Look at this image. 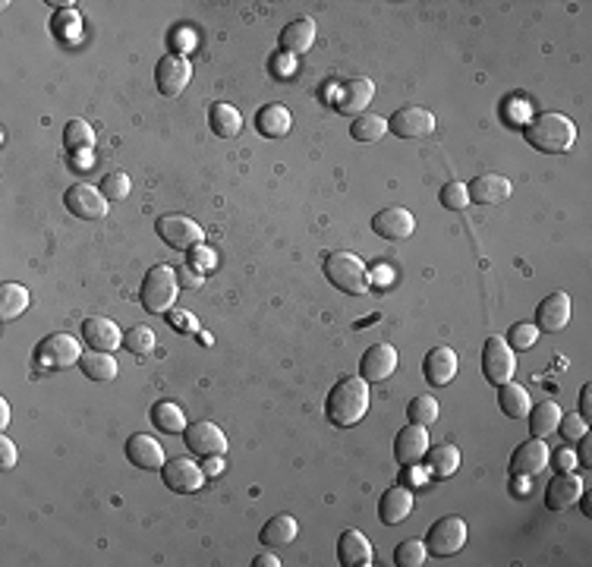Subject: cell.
<instances>
[{"label":"cell","instance_id":"8d00e7d4","mask_svg":"<svg viewBox=\"0 0 592 567\" xmlns=\"http://www.w3.org/2000/svg\"><path fill=\"white\" fill-rule=\"evenodd\" d=\"M388 132V120L381 117V114H359V117H353L350 124V136L356 139V142H379V139H385Z\"/></svg>","mask_w":592,"mask_h":567},{"label":"cell","instance_id":"f6af8a7d","mask_svg":"<svg viewBox=\"0 0 592 567\" xmlns=\"http://www.w3.org/2000/svg\"><path fill=\"white\" fill-rule=\"evenodd\" d=\"M558 432H561V438H564L567 444H577V438H583L586 432H589V422H586L580 413H567V416H561Z\"/></svg>","mask_w":592,"mask_h":567},{"label":"cell","instance_id":"d590c367","mask_svg":"<svg viewBox=\"0 0 592 567\" xmlns=\"http://www.w3.org/2000/svg\"><path fill=\"white\" fill-rule=\"evenodd\" d=\"M152 422H155V429L164 432V435H180V432H187V416H183V410H180L173 401L155 403Z\"/></svg>","mask_w":592,"mask_h":567},{"label":"cell","instance_id":"30bf717a","mask_svg":"<svg viewBox=\"0 0 592 567\" xmlns=\"http://www.w3.org/2000/svg\"><path fill=\"white\" fill-rule=\"evenodd\" d=\"M183 442H187V448L193 451L196 457H224L228 454V435L220 432V426H214V422L202 419V422H193V426H187V432H183Z\"/></svg>","mask_w":592,"mask_h":567},{"label":"cell","instance_id":"484cf974","mask_svg":"<svg viewBox=\"0 0 592 567\" xmlns=\"http://www.w3.org/2000/svg\"><path fill=\"white\" fill-rule=\"evenodd\" d=\"M467 193L476 205H498L510 196V180L501 173H483L473 180V187H467Z\"/></svg>","mask_w":592,"mask_h":567},{"label":"cell","instance_id":"7c38bea8","mask_svg":"<svg viewBox=\"0 0 592 567\" xmlns=\"http://www.w3.org/2000/svg\"><path fill=\"white\" fill-rule=\"evenodd\" d=\"M63 205L83 221H98V218L108 215V199L101 196V189L89 187V183H73L63 193Z\"/></svg>","mask_w":592,"mask_h":567},{"label":"cell","instance_id":"9c48e42d","mask_svg":"<svg viewBox=\"0 0 592 567\" xmlns=\"http://www.w3.org/2000/svg\"><path fill=\"white\" fill-rule=\"evenodd\" d=\"M189 79H193V60L187 54H167L155 67V83H158V92L164 98L183 95Z\"/></svg>","mask_w":592,"mask_h":567},{"label":"cell","instance_id":"bcb514c9","mask_svg":"<svg viewBox=\"0 0 592 567\" xmlns=\"http://www.w3.org/2000/svg\"><path fill=\"white\" fill-rule=\"evenodd\" d=\"M548 464H555L558 473H573V467H577V454H573L571 448H561L548 457Z\"/></svg>","mask_w":592,"mask_h":567},{"label":"cell","instance_id":"681fc988","mask_svg":"<svg viewBox=\"0 0 592 567\" xmlns=\"http://www.w3.org/2000/svg\"><path fill=\"white\" fill-rule=\"evenodd\" d=\"M177 277H180V287H202V271H196V265H183V268H177Z\"/></svg>","mask_w":592,"mask_h":567},{"label":"cell","instance_id":"7a4b0ae2","mask_svg":"<svg viewBox=\"0 0 592 567\" xmlns=\"http://www.w3.org/2000/svg\"><path fill=\"white\" fill-rule=\"evenodd\" d=\"M524 139L542 155H564L577 142V124L564 114H539L524 130Z\"/></svg>","mask_w":592,"mask_h":567},{"label":"cell","instance_id":"816d5d0a","mask_svg":"<svg viewBox=\"0 0 592 567\" xmlns=\"http://www.w3.org/2000/svg\"><path fill=\"white\" fill-rule=\"evenodd\" d=\"M189 259H193V262L199 259L202 268H212V265H214V252L205 250V246H193V250H189Z\"/></svg>","mask_w":592,"mask_h":567},{"label":"cell","instance_id":"4316f807","mask_svg":"<svg viewBox=\"0 0 592 567\" xmlns=\"http://www.w3.org/2000/svg\"><path fill=\"white\" fill-rule=\"evenodd\" d=\"M281 51L284 54H290V57H303L306 51L316 44V22L312 20H293V22H287L284 26V32H281Z\"/></svg>","mask_w":592,"mask_h":567},{"label":"cell","instance_id":"ac0fdd59","mask_svg":"<svg viewBox=\"0 0 592 567\" xmlns=\"http://www.w3.org/2000/svg\"><path fill=\"white\" fill-rule=\"evenodd\" d=\"M372 98H375V83H372V79H369V76H350L344 85H340V92H338V111L359 117V114H365V108L372 104Z\"/></svg>","mask_w":592,"mask_h":567},{"label":"cell","instance_id":"44dd1931","mask_svg":"<svg viewBox=\"0 0 592 567\" xmlns=\"http://www.w3.org/2000/svg\"><path fill=\"white\" fill-rule=\"evenodd\" d=\"M583 489L586 483L580 476H573V473H558V476L548 483V489H545V505H548V511H571L580 501V495H583Z\"/></svg>","mask_w":592,"mask_h":567},{"label":"cell","instance_id":"9f6ffc18","mask_svg":"<svg viewBox=\"0 0 592 567\" xmlns=\"http://www.w3.org/2000/svg\"><path fill=\"white\" fill-rule=\"evenodd\" d=\"M514 491L516 495H530V476H514Z\"/></svg>","mask_w":592,"mask_h":567},{"label":"cell","instance_id":"ab89813d","mask_svg":"<svg viewBox=\"0 0 592 567\" xmlns=\"http://www.w3.org/2000/svg\"><path fill=\"white\" fill-rule=\"evenodd\" d=\"M124 347L136 356H145V353L155 350V331L148 325L130 328V331H124Z\"/></svg>","mask_w":592,"mask_h":567},{"label":"cell","instance_id":"6f0895ef","mask_svg":"<svg viewBox=\"0 0 592 567\" xmlns=\"http://www.w3.org/2000/svg\"><path fill=\"white\" fill-rule=\"evenodd\" d=\"M10 426V403L0 401V429H7Z\"/></svg>","mask_w":592,"mask_h":567},{"label":"cell","instance_id":"7402d4cb","mask_svg":"<svg viewBox=\"0 0 592 567\" xmlns=\"http://www.w3.org/2000/svg\"><path fill=\"white\" fill-rule=\"evenodd\" d=\"M422 375L432 387H444L457 375V353L451 347H432L422 360Z\"/></svg>","mask_w":592,"mask_h":567},{"label":"cell","instance_id":"9a60e30c","mask_svg":"<svg viewBox=\"0 0 592 567\" xmlns=\"http://www.w3.org/2000/svg\"><path fill=\"white\" fill-rule=\"evenodd\" d=\"M428 432L426 426H416V422H410V426H404V429L397 432V438H394V457H397L404 467H416L426 460L428 454Z\"/></svg>","mask_w":592,"mask_h":567},{"label":"cell","instance_id":"e575fe53","mask_svg":"<svg viewBox=\"0 0 592 567\" xmlns=\"http://www.w3.org/2000/svg\"><path fill=\"white\" fill-rule=\"evenodd\" d=\"M296 533H300V523H296L290 514H277V517H271L268 523L262 526V536H259V539H262L268 548H275V546H287V542H293Z\"/></svg>","mask_w":592,"mask_h":567},{"label":"cell","instance_id":"7bdbcfd3","mask_svg":"<svg viewBox=\"0 0 592 567\" xmlns=\"http://www.w3.org/2000/svg\"><path fill=\"white\" fill-rule=\"evenodd\" d=\"M438 199H441V205L451 208V212H460V208H467V205H469L467 183H460V180L444 183V187H441V193H438Z\"/></svg>","mask_w":592,"mask_h":567},{"label":"cell","instance_id":"d4e9b609","mask_svg":"<svg viewBox=\"0 0 592 567\" xmlns=\"http://www.w3.org/2000/svg\"><path fill=\"white\" fill-rule=\"evenodd\" d=\"M410 511H413V491L406 489V485H391V489H385V495H381L379 501L381 523L385 526L404 523V520L410 517Z\"/></svg>","mask_w":592,"mask_h":567},{"label":"cell","instance_id":"d6986e66","mask_svg":"<svg viewBox=\"0 0 592 567\" xmlns=\"http://www.w3.org/2000/svg\"><path fill=\"white\" fill-rule=\"evenodd\" d=\"M126 460H130L136 470H161L167 457H164V448H161L152 435L136 432V435L126 438Z\"/></svg>","mask_w":592,"mask_h":567},{"label":"cell","instance_id":"2e32d148","mask_svg":"<svg viewBox=\"0 0 592 567\" xmlns=\"http://www.w3.org/2000/svg\"><path fill=\"white\" fill-rule=\"evenodd\" d=\"M571 297H567L564 291H555L548 293V297L539 303L536 309V328L539 331H548V334H558L567 328V322H571Z\"/></svg>","mask_w":592,"mask_h":567},{"label":"cell","instance_id":"e0dca14e","mask_svg":"<svg viewBox=\"0 0 592 567\" xmlns=\"http://www.w3.org/2000/svg\"><path fill=\"white\" fill-rule=\"evenodd\" d=\"M548 457L551 451L545 438H530L510 454V476H536L548 467Z\"/></svg>","mask_w":592,"mask_h":567},{"label":"cell","instance_id":"cb8c5ba5","mask_svg":"<svg viewBox=\"0 0 592 567\" xmlns=\"http://www.w3.org/2000/svg\"><path fill=\"white\" fill-rule=\"evenodd\" d=\"M338 561L344 567H369L375 561L372 542L365 539L359 530H344L338 539Z\"/></svg>","mask_w":592,"mask_h":567},{"label":"cell","instance_id":"277c9868","mask_svg":"<svg viewBox=\"0 0 592 567\" xmlns=\"http://www.w3.org/2000/svg\"><path fill=\"white\" fill-rule=\"evenodd\" d=\"M177 293H180L177 268H171V265H152V268L145 271L142 287H139V299H142V306L148 312L164 315L177 303Z\"/></svg>","mask_w":592,"mask_h":567},{"label":"cell","instance_id":"ba28073f","mask_svg":"<svg viewBox=\"0 0 592 567\" xmlns=\"http://www.w3.org/2000/svg\"><path fill=\"white\" fill-rule=\"evenodd\" d=\"M155 230H158V236L171 250H193V246H202V240H205V230L187 215H161L155 221Z\"/></svg>","mask_w":592,"mask_h":567},{"label":"cell","instance_id":"f546056e","mask_svg":"<svg viewBox=\"0 0 592 567\" xmlns=\"http://www.w3.org/2000/svg\"><path fill=\"white\" fill-rule=\"evenodd\" d=\"M561 407L555 401H545V403H539L536 410H530L526 413V419H530V435L532 438H548V435H555L558 432V422H561Z\"/></svg>","mask_w":592,"mask_h":567},{"label":"cell","instance_id":"7dc6e473","mask_svg":"<svg viewBox=\"0 0 592 567\" xmlns=\"http://www.w3.org/2000/svg\"><path fill=\"white\" fill-rule=\"evenodd\" d=\"M16 460H20V451H16V444L10 442L7 435H0V467H4V470H10V467H16Z\"/></svg>","mask_w":592,"mask_h":567},{"label":"cell","instance_id":"f1b7e54d","mask_svg":"<svg viewBox=\"0 0 592 567\" xmlns=\"http://www.w3.org/2000/svg\"><path fill=\"white\" fill-rule=\"evenodd\" d=\"M498 407H501L504 416H510V419H524L532 410L530 391H526L524 385H514V381L498 385Z\"/></svg>","mask_w":592,"mask_h":567},{"label":"cell","instance_id":"3957f363","mask_svg":"<svg viewBox=\"0 0 592 567\" xmlns=\"http://www.w3.org/2000/svg\"><path fill=\"white\" fill-rule=\"evenodd\" d=\"M324 277H328L331 287H338L340 293H350V297L369 293V271H365L363 259L347 250L324 256Z\"/></svg>","mask_w":592,"mask_h":567},{"label":"cell","instance_id":"4fadbf2b","mask_svg":"<svg viewBox=\"0 0 592 567\" xmlns=\"http://www.w3.org/2000/svg\"><path fill=\"white\" fill-rule=\"evenodd\" d=\"M388 130L400 139H422L435 132V114L428 108H420V104H406L388 120Z\"/></svg>","mask_w":592,"mask_h":567},{"label":"cell","instance_id":"f35d334b","mask_svg":"<svg viewBox=\"0 0 592 567\" xmlns=\"http://www.w3.org/2000/svg\"><path fill=\"white\" fill-rule=\"evenodd\" d=\"M394 561H397L400 567H422L428 561V548L422 539H406L400 542L397 548H394Z\"/></svg>","mask_w":592,"mask_h":567},{"label":"cell","instance_id":"680465c9","mask_svg":"<svg viewBox=\"0 0 592 567\" xmlns=\"http://www.w3.org/2000/svg\"><path fill=\"white\" fill-rule=\"evenodd\" d=\"M580 505H583V514H586V517H592V505H589V489H583V495H580Z\"/></svg>","mask_w":592,"mask_h":567},{"label":"cell","instance_id":"b9f144b4","mask_svg":"<svg viewBox=\"0 0 592 567\" xmlns=\"http://www.w3.org/2000/svg\"><path fill=\"white\" fill-rule=\"evenodd\" d=\"M98 189H101V196L108 202H124L126 196H130L132 187H130V177H126L124 171H114V173H108V177H104Z\"/></svg>","mask_w":592,"mask_h":567},{"label":"cell","instance_id":"6da1fadb","mask_svg":"<svg viewBox=\"0 0 592 567\" xmlns=\"http://www.w3.org/2000/svg\"><path fill=\"white\" fill-rule=\"evenodd\" d=\"M369 401H372V395H369V381L356 379V375H347V379H340L338 385L328 391L324 413H328V419L334 422V426L350 429V426L363 422V416L369 413Z\"/></svg>","mask_w":592,"mask_h":567},{"label":"cell","instance_id":"f5cc1de1","mask_svg":"<svg viewBox=\"0 0 592 567\" xmlns=\"http://www.w3.org/2000/svg\"><path fill=\"white\" fill-rule=\"evenodd\" d=\"M580 416L586 422L592 419V385H583V395H580Z\"/></svg>","mask_w":592,"mask_h":567},{"label":"cell","instance_id":"8fae6325","mask_svg":"<svg viewBox=\"0 0 592 567\" xmlns=\"http://www.w3.org/2000/svg\"><path fill=\"white\" fill-rule=\"evenodd\" d=\"M161 476H164V485H171V491H180V495H193L205 485V470H202L196 460L189 457H171L161 467Z\"/></svg>","mask_w":592,"mask_h":567},{"label":"cell","instance_id":"ee69618b","mask_svg":"<svg viewBox=\"0 0 592 567\" xmlns=\"http://www.w3.org/2000/svg\"><path fill=\"white\" fill-rule=\"evenodd\" d=\"M536 340H539V328L536 325H526V322H516V325L508 331L510 350H530Z\"/></svg>","mask_w":592,"mask_h":567},{"label":"cell","instance_id":"60d3db41","mask_svg":"<svg viewBox=\"0 0 592 567\" xmlns=\"http://www.w3.org/2000/svg\"><path fill=\"white\" fill-rule=\"evenodd\" d=\"M63 132H67V146L76 148V152H89L95 146V130L85 120H69Z\"/></svg>","mask_w":592,"mask_h":567},{"label":"cell","instance_id":"83f0119b","mask_svg":"<svg viewBox=\"0 0 592 567\" xmlns=\"http://www.w3.org/2000/svg\"><path fill=\"white\" fill-rule=\"evenodd\" d=\"M290 124H293V117H290V111L284 108V104H265V108H259V114H255V130L262 132L265 139H281L290 132Z\"/></svg>","mask_w":592,"mask_h":567},{"label":"cell","instance_id":"c3c4849f","mask_svg":"<svg viewBox=\"0 0 592 567\" xmlns=\"http://www.w3.org/2000/svg\"><path fill=\"white\" fill-rule=\"evenodd\" d=\"M167 322H171V325H177L180 331H187V334L199 331V322H196L189 312H171V315H167Z\"/></svg>","mask_w":592,"mask_h":567},{"label":"cell","instance_id":"74e56055","mask_svg":"<svg viewBox=\"0 0 592 567\" xmlns=\"http://www.w3.org/2000/svg\"><path fill=\"white\" fill-rule=\"evenodd\" d=\"M406 419L416 422V426H432L438 419V401L432 395H420L406 403Z\"/></svg>","mask_w":592,"mask_h":567},{"label":"cell","instance_id":"11a10c76","mask_svg":"<svg viewBox=\"0 0 592 567\" xmlns=\"http://www.w3.org/2000/svg\"><path fill=\"white\" fill-rule=\"evenodd\" d=\"M196 42V35L189 32V28H180V35H177V48H189V44Z\"/></svg>","mask_w":592,"mask_h":567},{"label":"cell","instance_id":"52a82bcc","mask_svg":"<svg viewBox=\"0 0 592 567\" xmlns=\"http://www.w3.org/2000/svg\"><path fill=\"white\" fill-rule=\"evenodd\" d=\"M516 372V360H514V350L504 338H489L483 347V375L489 385H508Z\"/></svg>","mask_w":592,"mask_h":567},{"label":"cell","instance_id":"5b68a950","mask_svg":"<svg viewBox=\"0 0 592 567\" xmlns=\"http://www.w3.org/2000/svg\"><path fill=\"white\" fill-rule=\"evenodd\" d=\"M467 546V520L463 517H438L426 533V548L435 558H448V555H457Z\"/></svg>","mask_w":592,"mask_h":567},{"label":"cell","instance_id":"5bb4252c","mask_svg":"<svg viewBox=\"0 0 592 567\" xmlns=\"http://www.w3.org/2000/svg\"><path fill=\"white\" fill-rule=\"evenodd\" d=\"M397 360L400 356L391 344H372L363 353V360H359V379H365L369 385L388 381L397 372Z\"/></svg>","mask_w":592,"mask_h":567},{"label":"cell","instance_id":"8992f818","mask_svg":"<svg viewBox=\"0 0 592 567\" xmlns=\"http://www.w3.org/2000/svg\"><path fill=\"white\" fill-rule=\"evenodd\" d=\"M83 360V347H79L76 338H69V334H48L44 340H38L35 347V363L42 369H69L76 366Z\"/></svg>","mask_w":592,"mask_h":567},{"label":"cell","instance_id":"ffe728a7","mask_svg":"<svg viewBox=\"0 0 592 567\" xmlns=\"http://www.w3.org/2000/svg\"><path fill=\"white\" fill-rule=\"evenodd\" d=\"M372 230L385 240H406L413 236L416 230V218L410 208H381L379 215L372 218Z\"/></svg>","mask_w":592,"mask_h":567},{"label":"cell","instance_id":"db71d44e","mask_svg":"<svg viewBox=\"0 0 592 567\" xmlns=\"http://www.w3.org/2000/svg\"><path fill=\"white\" fill-rule=\"evenodd\" d=\"M252 564H255V567H281V558H277V555L265 552V555H259V558H255Z\"/></svg>","mask_w":592,"mask_h":567},{"label":"cell","instance_id":"4dcf8cb0","mask_svg":"<svg viewBox=\"0 0 592 567\" xmlns=\"http://www.w3.org/2000/svg\"><path fill=\"white\" fill-rule=\"evenodd\" d=\"M426 464L435 476H441V479L454 476V473L460 470V448H457V444H448V442L435 444V448H428Z\"/></svg>","mask_w":592,"mask_h":567},{"label":"cell","instance_id":"d6a6232c","mask_svg":"<svg viewBox=\"0 0 592 567\" xmlns=\"http://www.w3.org/2000/svg\"><path fill=\"white\" fill-rule=\"evenodd\" d=\"M79 369H83L92 381H114L117 379V360H114V353H104V350L83 353Z\"/></svg>","mask_w":592,"mask_h":567},{"label":"cell","instance_id":"603a6c76","mask_svg":"<svg viewBox=\"0 0 592 567\" xmlns=\"http://www.w3.org/2000/svg\"><path fill=\"white\" fill-rule=\"evenodd\" d=\"M83 338L92 350H104V353H114L120 344H124V331H120L110 318L104 315H92L83 322Z\"/></svg>","mask_w":592,"mask_h":567},{"label":"cell","instance_id":"f907efd6","mask_svg":"<svg viewBox=\"0 0 592 567\" xmlns=\"http://www.w3.org/2000/svg\"><path fill=\"white\" fill-rule=\"evenodd\" d=\"M577 444H580V451H573V454H577V464L589 467L592 464V438H589V432H586L583 438H577Z\"/></svg>","mask_w":592,"mask_h":567},{"label":"cell","instance_id":"1f68e13d","mask_svg":"<svg viewBox=\"0 0 592 567\" xmlns=\"http://www.w3.org/2000/svg\"><path fill=\"white\" fill-rule=\"evenodd\" d=\"M208 124H212V132H218L220 139H234L243 130V114L236 111L234 104L218 101L212 108V114H208Z\"/></svg>","mask_w":592,"mask_h":567},{"label":"cell","instance_id":"836d02e7","mask_svg":"<svg viewBox=\"0 0 592 567\" xmlns=\"http://www.w3.org/2000/svg\"><path fill=\"white\" fill-rule=\"evenodd\" d=\"M28 309V291L16 281H4L0 284V318L4 322H13L22 312Z\"/></svg>","mask_w":592,"mask_h":567}]
</instances>
